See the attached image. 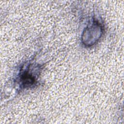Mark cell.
Listing matches in <instances>:
<instances>
[{
	"label": "cell",
	"mask_w": 124,
	"mask_h": 124,
	"mask_svg": "<svg viewBox=\"0 0 124 124\" xmlns=\"http://www.w3.org/2000/svg\"><path fill=\"white\" fill-rule=\"evenodd\" d=\"M20 79L24 88L31 86L36 82L35 77L31 72L30 73L29 71H24L21 74Z\"/></svg>",
	"instance_id": "2"
},
{
	"label": "cell",
	"mask_w": 124,
	"mask_h": 124,
	"mask_svg": "<svg viewBox=\"0 0 124 124\" xmlns=\"http://www.w3.org/2000/svg\"><path fill=\"white\" fill-rule=\"evenodd\" d=\"M102 32L103 27L100 23L94 21L84 31L82 37L83 43L88 46L93 45L99 39Z\"/></svg>",
	"instance_id": "1"
}]
</instances>
